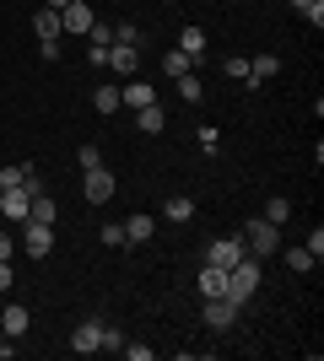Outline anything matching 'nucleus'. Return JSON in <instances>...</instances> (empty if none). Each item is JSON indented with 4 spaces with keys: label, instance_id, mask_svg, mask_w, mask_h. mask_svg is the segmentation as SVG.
Here are the masks:
<instances>
[{
    "label": "nucleus",
    "instance_id": "1",
    "mask_svg": "<svg viewBox=\"0 0 324 361\" xmlns=\"http://www.w3.org/2000/svg\"><path fill=\"white\" fill-rule=\"evenodd\" d=\"M254 291H260V259H248V254H244V259H238V264L227 270V286H222V297L244 307Z\"/></svg>",
    "mask_w": 324,
    "mask_h": 361
},
{
    "label": "nucleus",
    "instance_id": "2",
    "mask_svg": "<svg viewBox=\"0 0 324 361\" xmlns=\"http://www.w3.org/2000/svg\"><path fill=\"white\" fill-rule=\"evenodd\" d=\"M238 238H244L248 259H270V254H281V226H270L265 216H254V221H248Z\"/></svg>",
    "mask_w": 324,
    "mask_h": 361
},
{
    "label": "nucleus",
    "instance_id": "3",
    "mask_svg": "<svg viewBox=\"0 0 324 361\" xmlns=\"http://www.w3.org/2000/svg\"><path fill=\"white\" fill-rule=\"evenodd\" d=\"M244 254H248L244 238H211V243H205V264H216V270H232Z\"/></svg>",
    "mask_w": 324,
    "mask_h": 361
},
{
    "label": "nucleus",
    "instance_id": "4",
    "mask_svg": "<svg viewBox=\"0 0 324 361\" xmlns=\"http://www.w3.org/2000/svg\"><path fill=\"white\" fill-rule=\"evenodd\" d=\"M200 318H205V329H216V334H227L232 324H238V302H227V297H205Z\"/></svg>",
    "mask_w": 324,
    "mask_h": 361
},
{
    "label": "nucleus",
    "instance_id": "5",
    "mask_svg": "<svg viewBox=\"0 0 324 361\" xmlns=\"http://www.w3.org/2000/svg\"><path fill=\"white\" fill-rule=\"evenodd\" d=\"M22 248H28L32 259H49V254H54V226H44V221H22Z\"/></svg>",
    "mask_w": 324,
    "mask_h": 361
},
{
    "label": "nucleus",
    "instance_id": "6",
    "mask_svg": "<svg viewBox=\"0 0 324 361\" xmlns=\"http://www.w3.org/2000/svg\"><path fill=\"white\" fill-rule=\"evenodd\" d=\"M114 189H119V183H114V173H103V167H92V173L81 178V195L92 200V205H108V200H114Z\"/></svg>",
    "mask_w": 324,
    "mask_h": 361
},
{
    "label": "nucleus",
    "instance_id": "7",
    "mask_svg": "<svg viewBox=\"0 0 324 361\" xmlns=\"http://www.w3.org/2000/svg\"><path fill=\"white\" fill-rule=\"evenodd\" d=\"M108 71L114 75H136L140 71V44H108Z\"/></svg>",
    "mask_w": 324,
    "mask_h": 361
},
{
    "label": "nucleus",
    "instance_id": "8",
    "mask_svg": "<svg viewBox=\"0 0 324 361\" xmlns=\"http://www.w3.org/2000/svg\"><path fill=\"white\" fill-rule=\"evenodd\" d=\"M0 329H6V340H22V334L32 329V313L22 302H6V307H0Z\"/></svg>",
    "mask_w": 324,
    "mask_h": 361
},
{
    "label": "nucleus",
    "instance_id": "9",
    "mask_svg": "<svg viewBox=\"0 0 324 361\" xmlns=\"http://www.w3.org/2000/svg\"><path fill=\"white\" fill-rule=\"evenodd\" d=\"M97 340H103V324H97V318H81L76 329H71V350H76V356H92Z\"/></svg>",
    "mask_w": 324,
    "mask_h": 361
},
{
    "label": "nucleus",
    "instance_id": "10",
    "mask_svg": "<svg viewBox=\"0 0 324 361\" xmlns=\"http://www.w3.org/2000/svg\"><path fill=\"white\" fill-rule=\"evenodd\" d=\"M28 211H32V195L16 183V189H0V216H11V221H28Z\"/></svg>",
    "mask_w": 324,
    "mask_h": 361
},
{
    "label": "nucleus",
    "instance_id": "11",
    "mask_svg": "<svg viewBox=\"0 0 324 361\" xmlns=\"http://www.w3.org/2000/svg\"><path fill=\"white\" fill-rule=\"evenodd\" d=\"M119 103H124V108H146V103H157V87H146L140 75H124V87H119Z\"/></svg>",
    "mask_w": 324,
    "mask_h": 361
},
{
    "label": "nucleus",
    "instance_id": "12",
    "mask_svg": "<svg viewBox=\"0 0 324 361\" xmlns=\"http://www.w3.org/2000/svg\"><path fill=\"white\" fill-rule=\"evenodd\" d=\"M60 27L65 32H87L92 27V0H71V6L60 11Z\"/></svg>",
    "mask_w": 324,
    "mask_h": 361
},
{
    "label": "nucleus",
    "instance_id": "13",
    "mask_svg": "<svg viewBox=\"0 0 324 361\" xmlns=\"http://www.w3.org/2000/svg\"><path fill=\"white\" fill-rule=\"evenodd\" d=\"M136 124H140V135H162V130H168V108H162V103L136 108Z\"/></svg>",
    "mask_w": 324,
    "mask_h": 361
},
{
    "label": "nucleus",
    "instance_id": "14",
    "mask_svg": "<svg viewBox=\"0 0 324 361\" xmlns=\"http://www.w3.org/2000/svg\"><path fill=\"white\" fill-rule=\"evenodd\" d=\"M276 71H281L276 54H254V60H248V81H244V87H265V81H270Z\"/></svg>",
    "mask_w": 324,
    "mask_h": 361
},
{
    "label": "nucleus",
    "instance_id": "15",
    "mask_svg": "<svg viewBox=\"0 0 324 361\" xmlns=\"http://www.w3.org/2000/svg\"><path fill=\"white\" fill-rule=\"evenodd\" d=\"M152 232H157V216H130V221H124V243H152Z\"/></svg>",
    "mask_w": 324,
    "mask_h": 361
},
{
    "label": "nucleus",
    "instance_id": "16",
    "mask_svg": "<svg viewBox=\"0 0 324 361\" xmlns=\"http://www.w3.org/2000/svg\"><path fill=\"white\" fill-rule=\"evenodd\" d=\"M32 32H38V44H44V38H65V27H60V11H49V6H44V11L32 16Z\"/></svg>",
    "mask_w": 324,
    "mask_h": 361
},
{
    "label": "nucleus",
    "instance_id": "17",
    "mask_svg": "<svg viewBox=\"0 0 324 361\" xmlns=\"http://www.w3.org/2000/svg\"><path fill=\"white\" fill-rule=\"evenodd\" d=\"M195 71V60H189L184 49H168V54H162V75H168V81H179V75H189Z\"/></svg>",
    "mask_w": 324,
    "mask_h": 361
},
{
    "label": "nucleus",
    "instance_id": "18",
    "mask_svg": "<svg viewBox=\"0 0 324 361\" xmlns=\"http://www.w3.org/2000/svg\"><path fill=\"white\" fill-rule=\"evenodd\" d=\"M162 216H168V221H179V226L195 221V200H189V195H173L168 205H162Z\"/></svg>",
    "mask_w": 324,
    "mask_h": 361
},
{
    "label": "nucleus",
    "instance_id": "19",
    "mask_svg": "<svg viewBox=\"0 0 324 361\" xmlns=\"http://www.w3.org/2000/svg\"><path fill=\"white\" fill-rule=\"evenodd\" d=\"M195 286H200V297H222V286H227V270H216V264H205Z\"/></svg>",
    "mask_w": 324,
    "mask_h": 361
},
{
    "label": "nucleus",
    "instance_id": "20",
    "mask_svg": "<svg viewBox=\"0 0 324 361\" xmlns=\"http://www.w3.org/2000/svg\"><path fill=\"white\" fill-rule=\"evenodd\" d=\"M179 49H184L189 60H200V54H205V27H184V32H179Z\"/></svg>",
    "mask_w": 324,
    "mask_h": 361
},
{
    "label": "nucleus",
    "instance_id": "21",
    "mask_svg": "<svg viewBox=\"0 0 324 361\" xmlns=\"http://www.w3.org/2000/svg\"><path fill=\"white\" fill-rule=\"evenodd\" d=\"M28 221H44V226H54V200H49V195H32V211H28Z\"/></svg>",
    "mask_w": 324,
    "mask_h": 361
},
{
    "label": "nucleus",
    "instance_id": "22",
    "mask_svg": "<svg viewBox=\"0 0 324 361\" xmlns=\"http://www.w3.org/2000/svg\"><path fill=\"white\" fill-rule=\"evenodd\" d=\"M92 108H97V114H114V108H124V103H119V87H97V92H92Z\"/></svg>",
    "mask_w": 324,
    "mask_h": 361
},
{
    "label": "nucleus",
    "instance_id": "23",
    "mask_svg": "<svg viewBox=\"0 0 324 361\" xmlns=\"http://www.w3.org/2000/svg\"><path fill=\"white\" fill-rule=\"evenodd\" d=\"M179 97H184V103H200V97H205V87H200V75H195V71L179 75Z\"/></svg>",
    "mask_w": 324,
    "mask_h": 361
},
{
    "label": "nucleus",
    "instance_id": "24",
    "mask_svg": "<svg viewBox=\"0 0 324 361\" xmlns=\"http://www.w3.org/2000/svg\"><path fill=\"white\" fill-rule=\"evenodd\" d=\"M281 259H287V264H292L297 275H303V270H313V264H319V259H313L308 248H281Z\"/></svg>",
    "mask_w": 324,
    "mask_h": 361
},
{
    "label": "nucleus",
    "instance_id": "25",
    "mask_svg": "<svg viewBox=\"0 0 324 361\" xmlns=\"http://www.w3.org/2000/svg\"><path fill=\"white\" fill-rule=\"evenodd\" d=\"M287 216H292V200H287V195H276L270 205H265V221H270V226H281Z\"/></svg>",
    "mask_w": 324,
    "mask_h": 361
},
{
    "label": "nucleus",
    "instance_id": "26",
    "mask_svg": "<svg viewBox=\"0 0 324 361\" xmlns=\"http://www.w3.org/2000/svg\"><path fill=\"white\" fill-rule=\"evenodd\" d=\"M292 11H297V16H308L313 27H319V22H324V0H292Z\"/></svg>",
    "mask_w": 324,
    "mask_h": 361
},
{
    "label": "nucleus",
    "instance_id": "27",
    "mask_svg": "<svg viewBox=\"0 0 324 361\" xmlns=\"http://www.w3.org/2000/svg\"><path fill=\"white\" fill-rule=\"evenodd\" d=\"M124 345V329H114V324H103V340H97V350H119Z\"/></svg>",
    "mask_w": 324,
    "mask_h": 361
},
{
    "label": "nucleus",
    "instance_id": "28",
    "mask_svg": "<svg viewBox=\"0 0 324 361\" xmlns=\"http://www.w3.org/2000/svg\"><path fill=\"white\" fill-rule=\"evenodd\" d=\"M87 44H114V27H108V22H92V27H87Z\"/></svg>",
    "mask_w": 324,
    "mask_h": 361
},
{
    "label": "nucleus",
    "instance_id": "29",
    "mask_svg": "<svg viewBox=\"0 0 324 361\" xmlns=\"http://www.w3.org/2000/svg\"><path fill=\"white\" fill-rule=\"evenodd\" d=\"M76 162H81V173H92V167H103V157H97V146H81Z\"/></svg>",
    "mask_w": 324,
    "mask_h": 361
},
{
    "label": "nucleus",
    "instance_id": "30",
    "mask_svg": "<svg viewBox=\"0 0 324 361\" xmlns=\"http://www.w3.org/2000/svg\"><path fill=\"white\" fill-rule=\"evenodd\" d=\"M114 44H140V32H136V22H119V27H114Z\"/></svg>",
    "mask_w": 324,
    "mask_h": 361
},
{
    "label": "nucleus",
    "instance_id": "31",
    "mask_svg": "<svg viewBox=\"0 0 324 361\" xmlns=\"http://www.w3.org/2000/svg\"><path fill=\"white\" fill-rule=\"evenodd\" d=\"M103 243H108V248H124V226L108 221V226H103Z\"/></svg>",
    "mask_w": 324,
    "mask_h": 361
},
{
    "label": "nucleus",
    "instance_id": "32",
    "mask_svg": "<svg viewBox=\"0 0 324 361\" xmlns=\"http://www.w3.org/2000/svg\"><path fill=\"white\" fill-rule=\"evenodd\" d=\"M227 75H232V81H248V60H244V54H232V60H227Z\"/></svg>",
    "mask_w": 324,
    "mask_h": 361
},
{
    "label": "nucleus",
    "instance_id": "33",
    "mask_svg": "<svg viewBox=\"0 0 324 361\" xmlns=\"http://www.w3.org/2000/svg\"><path fill=\"white\" fill-rule=\"evenodd\" d=\"M200 146H205V151L222 146V130H216V124H200Z\"/></svg>",
    "mask_w": 324,
    "mask_h": 361
},
{
    "label": "nucleus",
    "instance_id": "34",
    "mask_svg": "<svg viewBox=\"0 0 324 361\" xmlns=\"http://www.w3.org/2000/svg\"><path fill=\"white\" fill-rule=\"evenodd\" d=\"M303 248H308V254H313V259H324V226H313V238H308V243H303Z\"/></svg>",
    "mask_w": 324,
    "mask_h": 361
},
{
    "label": "nucleus",
    "instance_id": "35",
    "mask_svg": "<svg viewBox=\"0 0 324 361\" xmlns=\"http://www.w3.org/2000/svg\"><path fill=\"white\" fill-rule=\"evenodd\" d=\"M38 54H44V60L54 65V60H60V38H44V44H38Z\"/></svg>",
    "mask_w": 324,
    "mask_h": 361
},
{
    "label": "nucleus",
    "instance_id": "36",
    "mask_svg": "<svg viewBox=\"0 0 324 361\" xmlns=\"http://www.w3.org/2000/svg\"><path fill=\"white\" fill-rule=\"evenodd\" d=\"M119 350H124L130 361H152V345H119Z\"/></svg>",
    "mask_w": 324,
    "mask_h": 361
},
{
    "label": "nucleus",
    "instance_id": "37",
    "mask_svg": "<svg viewBox=\"0 0 324 361\" xmlns=\"http://www.w3.org/2000/svg\"><path fill=\"white\" fill-rule=\"evenodd\" d=\"M11 281H16V275H11V259H0V291H11Z\"/></svg>",
    "mask_w": 324,
    "mask_h": 361
},
{
    "label": "nucleus",
    "instance_id": "38",
    "mask_svg": "<svg viewBox=\"0 0 324 361\" xmlns=\"http://www.w3.org/2000/svg\"><path fill=\"white\" fill-rule=\"evenodd\" d=\"M0 259H11V232H0Z\"/></svg>",
    "mask_w": 324,
    "mask_h": 361
},
{
    "label": "nucleus",
    "instance_id": "39",
    "mask_svg": "<svg viewBox=\"0 0 324 361\" xmlns=\"http://www.w3.org/2000/svg\"><path fill=\"white\" fill-rule=\"evenodd\" d=\"M65 6H71V0H49V11H65Z\"/></svg>",
    "mask_w": 324,
    "mask_h": 361
}]
</instances>
